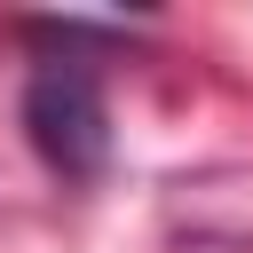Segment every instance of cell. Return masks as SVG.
<instances>
[{"label":"cell","instance_id":"1","mask_svg":"<svg viewBox=\"0 0 253 253\" xmlns=\"http://www.w3.org/2000/svg\"><path fill=\"white\" fill-rule=\"evenodd\" d=\"M32 40H55V55L32 63L24 79V126H32V150L63 174V182H95L111 166V111H103V79L95 63L79 55L87 40H111V24H24Z\"/></svg>","mask_w":253,"mask_h":253}]
</instances>
